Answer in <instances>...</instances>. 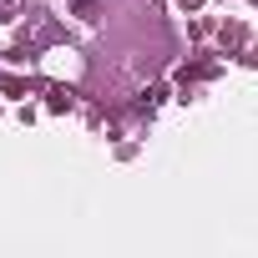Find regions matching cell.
<instances>
[{"instance_id":"6da1fadb","label":"cell","mask_w":258,"mask_h":258,"mask_svg":"<svg viewBox=\"0 0 258 258\" xmlns=\"http://www.w3.org/2000/svg\"><path fill=\"white\" fill-rule=\"evenodd\" d=\"M76 6H91V0H76Z\"/></svg>"}]
</instances>
